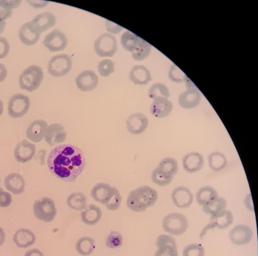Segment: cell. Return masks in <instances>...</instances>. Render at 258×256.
Wrapping results in <instances>:
<instances>
[{"label":"cell","mask_w":258,"mask_h":256,"mask_svg":"<svg viewBox=\"0 0 258 256\" xmlns=\"http://www.w3.org/2000/svg\"><path fill=\"white\" fill-rule=\"evenodd\" d=\"M67 133L64 126L60 123H52L47 128L45 140L51 146L63 142L67 138Z\"/></svg>","instance_id":"cell-17"},{"label":"cell","mask_w":258,"mask_h":256,"mask_svg":"<svg viewBox=\"0 0 258 256\" xmlns=\"http://www.w3.org/2000/svg\"><path fill=\"white\" fill-rule=\"evenodd\" d=\"M208 165L214 171H219L224 169L227 163L226 156L220 152H214L208 157Z\"/></svg>","instance_id":"cell-32"},{"label":"cell","mask_w":258,"mask_h":256,"mask_svg":"<svg viewBox=\"0 0 258 256\" xmlns=\"http://www.w3.org/2000/svg\"><path fill=\"white\" fill-rule=\"evenodd\" d=\"M158 249L154 256H178L176 240L171 235L161 234L156 241Z\"/></svg>","instance_id":"cell-12"},{"label":"cell","mask_w":258,"mask_h":256,"mask_svg":"<svg viewBox=\"0 0 258 256\" xmlns=\"http://www.w3.org/2000/svg\"><path fill=\"white\" fill-rule=\"evenodd\" d=\"M184 81H186L187 90L180 95L178 103L182 108L190 109L195 108L199 104L201 100V94L187 77Z\"/></svg>","instance_id":"cell-10"},{"label":"cell","mask_w":258,"mask_h":256,"mask_svg":"<svg viewBox=\"0 0 258 256\" xmlns=\"http://www.w3.org/2000/svg\"><path fill=\"white\" fill-rule=\"evenodd\" d=\"M148 124V118L142 113H133L126 120L127 131L130 134L135 135H139L143 134L147 128Z\"/></svg>","instance_id":"cell-13"},{"label":"cell","mask_w":258,"mask_h":256,"mask_svg":"<svg viewBox=\"0 0 258 256\" xmlns=\"http://www.w3.org/2000/svg\"><path fill=\"white\" fill-rule=\"evenodd\" d=\"M122 237L117 231H111L106 240V245L110 248H116L121 246Z\"/></svg>","instance_id":"cell-42"},{"label":"cell","mask_w":258,"mask_h":256,"mask_svg":"<svg viewBox=\"0 0 258 256\" xmlns=\"http://www.w3.org/2000/svg\"><path fill=\"white\" fill-rule=\"evenodd\" d=\"M173 108L172 103L167 98H159L153 100L150 111L156 117L165 118L170 114Z\"/></svg>","instance_id":"cell-21"},{"label":"cell","mask_w":258,"mask_h":256,"mask_svg":"<svg viewBox=\"0 0 258 256\" xmlns=\"http://www.w3.org/2000/svg\"><path fill=\"white\" fill-rule=\"evenodd\" d=\"M0 184H1V179H0ZM0 186H1V185H0ZM1 188H1V186H0V189H1Z\"/></svg>","instance_id":"cell-52"},{"label":"cell","mask_w":258,"mask_h":256,"mask_svg":"<svg viewBox=\"0 0 258 256\" xmlns=\"http://www.w3.org/2000/svg\"><path fill=\"white\" fill-rule=\"evenodd\" d=\"M91 195L93 200L104 205L110 211L118 209L122 200L116 187L103 182L96 184L91 190Z\"/></svg>","instance_id":"cell-3"},{"label":"cell","mask_w":258,"mask_h":256,"mask_svg":"<svg viewBox=\"0 0 258 256\" xmlns=\"http://www.w3.org/2000/svg\"><path fill=\"white\" fill-rule=\"evenodd\" d=\"M173 178L174 176L168 174L158 167L155 168L151 173L152 182L160 186H165L169 185Z\"/></svg>","instance_id":"cell-35"},{"label":"cell","mask_w":258,"mask_h":256,"mask_svg":"<svg viewBox=\"0 0 258 256\" xmlns=\"http://www.w3.org/2000/svg\"><path fill=\"white\" fill-rule=\"evenodd\" d=\"M10 44L4 37H0V59L6 57L10 51Z\"/></svg>","instance_id":"cell-45"},{"label":"cell","mask_w":258,"mask_h":256,"mask_svg":"<svg viewBox=\"0 0 258 256\" xmlns=\"http://www.w3.org/2000/svg\"><path fill=\"white\" fill-rule=\"evenodd\" d=\"M205 250L201 244H190L183 250L182 256H204Z\"/></svg>","instance_id":"cell-40"},{"label":"cell","mask_w":258,"mask_h":256,"mask_svg":"<svg viewBox=\"0 0 258 256\" xmlns=\"http://www.w3.org/2000/svg\"><path fill=\"white\" fill-rule=\"evenodd\" d=\"M98 70L101 76L108 77L114 72V62L111 59H105L99 63Z\"/></svg>","instance_id":"cell-41"},{"label":"cell","mask_w":258,"mask_h":256,"mask_svg":"<svg viewBox=\"0 0 258 256\" xmlns=\"http://www.w3.org/2000/svg\"><path fill=\"white\" fill-rule=\"evenodd\" d=\"M142 39L136 34L127 30L121 35L120 43L125 50L133 52L137 47Z\"/></svg>","instance_id":"cell-30"},{"label":"cell","mask_w":258,"mask_h":256,"mask_svg":"<svg viewBox=\"0 0 258 256\" xmlns=\"http://www.w3.org/2000/svg\"><path fill=\"white\" fill-rule=\"evenodd\" d=\"M47 123L42 119H37L32 121L28 127L26 135L27 138L34 143L43 140L45 136Z\"/></svg>","instance_id":"cell-23"},{"label":"cell","mask_w":258,"mask_h":256,"mask_svg":"<svg viewBox=\"0 0 258 256\" xmlns=\"http://www.w3.org/2000/svg\"><path fill=\"white\" fill-rule=\"evenodd\" d=\"M30 22L32 27L41 33L54 26L56 18L52 13L46 12L38 15Z\"/></svg>","instance_id":"cell-19"},{"label":"cell","mask_w":258,"mask_h":256,"mask_svg":"<svg viewBox=\"0 0 258 256\" xmlns=\"http://www.w3.org/2000/svg\"><path fill=\"white\" fill-rule=\"evenodd\" d=\"M4 111V104L3 101L0 99V116L2 115Z\"/></svg>","instance_id":"cell-51"},{"label":"cell","mask_w":258,"mask_h":256,"mask_svg":"<svg viewBox=\"0 0 258 256\" xmlns=\"http://www.w3.org/2000/svg\"><path fill=\"white\" fill-rule=\"evenodd\" d=\"M227 206L226 200L223 198L218 197L203 206L202 210L205 213L211 216L226 210Z\"/></svg>","instance_id":"cell-34"},{"label":"cell","mask_w":258,"mask_h":256,"mask_svg":"<svg viewBox=\"0 0 258 256\" xmlns=\"http://www.w3.org/2000/svg\"><path fill=\"white\" fill-rule=\"evenodd\" d=\"M30 106L29 97L22 93L13 95L8 104V113L12 118H18L25 115Z\"/></svg>","instance_id":"cell-9"},{"label":"cell","mask_w":258,"mask_h":256,"mask_svg":"<svg viewBox=\"0 0 258 256\" xmlns=\"http://www.w3.org/2000/svg\"><path fill=\"white\" fill-rule=\"evenodd\" d=\"M6 25V23L5 21L0 20V34L4 32Z\"/></svg>","instance_id":"cell-50"},{"label":"cell","mask_w":258,"mask_h":256,"mask_svg":"<svg viewBox=\"0 0 258 256\" xmlns=\"http://www.w3.org/2000/svg\"><path fill=\"white\" fill-rule=\"evenodd\" d=\"M35 153V145L26 140H23L16 145L14 150V157L17 162L25 163L30 161Z\"/></svg>","instance_id":"cell-18"},{"label":"cell","mask_w":258,"mask_h":256,"mask_svg":"<svg viewBox=\"0 0 258 256\" xmlns=\"http://www.w3.org/2000/svg\"><path fill=\"white\" fill-rule=\"evenodd\" d=\"M94 49L100 57H112L117 50L116 39L109 33H104L95 41Z\"/></svg>","instance_id":"cell-8"},{"label":"cell","mask_w":258,"mask_h":256,"mask_svg":"<svg viewBox=\"0 0 258 256\" xmlns=\"http://www.w3.org/2000/svg\"><path fill=\"white\" fill-rule=\"evenodd\" d=\"M47 163L51 173L66 182H73L84 169L86 162L83 151L76 146L62 144L49 153Z\"/></svg>","instance_id":"cell-1"},{"label":"cell","mask_w":258,"mask_h":256,"mask_svg":"<svg viewBox=\"0 0 258 256\" xmlns=\"http://www.w3.org/2000/svg\"><path fill=\"white\" fill-rule=\"evenodd\" d=\"M67 204L72 209L83 210L87 206V198L81 192L73 193L68 197Z\"/></svg>","instance_id":"cell-33"},{"label":"cell","mask_w":258,"mask_h":256,"mask_svg":"<svg viewBox=\"0 0 258 256\" xmlns=\"http://www.w3.org/2000/svg\"><path fill=\"white\" fill-rule=\"evenodd\" d=\"M33 212L36 218L45 222L52 221L56 215L55 202L47 197L41 198L34 203Z\"/></svg>","instance_id":"cell-6"},{"label":"cell","mask_w":258,"mask_h":256,"mask_svg":"<svg viewBox=\"0 0 258 256\" xmlns=\"http://www.w3.org/2000/svg\"><path fill=\"white\" fill-rule=\"evenodd\" d=\"M218 196L217 190L210 186L201 187L196 193V199L197 203L202 207L207 205Z\"/></svg>","instance_id":"cell-29"},{"label":"cell","mask_w":258,"mask_h":256,"mask_svg":"<svg viewBox=\"0 0 258 256\" xmlns=\"http://www.w3.org/2000/svg\"><path fill=\"white\" fill-rule=\"evenodd\" d=\"M157 167L174 176L178 170V162L172 157H166L163 159Z\"/></svg>","instance_id":"cell-39"},{"label":"cell","mask_w":258,"mask_h":256,"mask_svg":"<svg viewBox=\"0 0 258 256\" xmlns=\"http://www.w3.org/2000/svg\"><path fill=\"white\" fill-rule=\"evenodd\" d=\"M36 237L31 230L20 228L16 231L13 237V240L19 248H27L32 245Z\"/></svg>","instance_id":"cell-28"},{"label":"cell","mask_w":258,"mask_h":256,"mask_svg":"<svg viewBox=\"0 0 258 256\" xmlns=\"http://www.w3.org/2000/svg\"><path fill=\"white\" fill-rule=\"evenodd\" d=\"M40 33L36 31L28 22L23 24L19 31L21 41L25 45L31 46L35 44L39 40Z\"/></svg>","instance_id":"cell-27"},{"label":"cell","mask_w":258,"mask_h":256,"mask_svg":"<svg viewBox=\"0 0 258 256\" xmlns=\"http://www.w3.org/2000/svg\"><path fill=\"white\" fill-rule=\"evenodd\" d=\"M253 236L252 229L245 225H238L229 233L230 241L235 245H242L248 243Z\"/></svg>","instance_id":"cell-14"},{"label":"cell","mask_w":258,"mask_h":256,"mask_svg":"<svg viewBox=\"0 0 258 256\" xmlns=\"http://www.w3.org/2000/svg\"><path fill=\"white\" fill-rule=\"evenodd\" d=\"M204 164L203 156L196 152L189 153L182 159L183 169L189 173H194L199 171Z\"/></svg>","instance_id":"cell-20"},{"label":"cell","mask_w":258,"mask_h":256,"mask_svg":"<svg viewBox=\"0 0 258 256\" xmlns=\"http://www.w3.org/2000/svg\"><path fill=\"white\" fill-rule=\"evenodd\" d=\"M98 81V77L94 71L85 70L77 76L75 82L79 90L83 92H88L96 88Z\"/></svg>","instance_id":"cell-15"},{"label":"cell","mask_w":258,"mask_h":256,"mask_svg":"<svg viewBox=\"0 0 258 256\" xmlns=\"http://www.w3.org/2000/svg\"><path fill=\"white\" fill-rule=\"evenodd\" d=\"M171 199L175 206L179 208L185 209L192 204L194 196L187 187L179 186L172 191Z\"/></svg>","instance_id":"cell-16"},{"label":"cell","mask_w":258,"mask_h":256,"mask_svg":"<svg viewBox=\"0 0 258 256\" xmlns=\"http://www.w3.org/2000/svg\"><path fill=\"white\" fill-rule=\"evenodd\" d=\"M234 217L231 211L224 210L211 216L210 223L206 228H217L220 230L226 229L233 222Z\"/></svg>","instance_id":"cell-22"},{"label":"cell","mask_w":258,"mask_h":256,"mask_svg":"<svg viewBox=\"0 0 258 256\" xmlns=\"http://www.w3.org/2000/svg\"><path fill=\"white\" fill-rule=\"evenodd\" d=\"M24 256H44V255L40 250L34 248L27 251Z\"/></svg>","instance_id":"cell-47"},{"label":"cell","mask_w":258,"mask_h":256,"mask_svg":"<svg viewBox=\"0 0 258 256\" xmlns=\"http://www.w3.org/2000/svg\"><path fill=\"white\" fill-rule=\"evenodd\" d=\"M42 69L38 65H33L27 67L19 78V86L21 89L32 92L37 89L43 79Z\"/></svg>","instance_id":"cell-4"},{"label":"cell","mask_w":258,"mask_h":256,"mask_svg":"<svg viewBox=\"0 0 258 256\" xmlns=\"http://www.w3.org/2000/svg\"><path fill=\"white\" fill-rule=\"evenodd\" d=\"M28 3L35 8H41L44 7L47 4V1H29Z\"/></svg>","instance_id":"cell-46"},{"label":"cell","mask_w":258,"mask_h":256,"mask_svg":"<svg viewBox=\"0 0 258 256\" xmlns=\"http://www.w3.org/2000/svg\"><path fill=\"white\" fill-rule=\"evenodd\" d=\"M72 67L71 57L67 54H61L51 58L48 63L47 70L51 76L61 77L66 75Z\"/></svg>","instance_id":"cell-7"},{"label":"cell","mask_w":258,"mask_h":256,"mask_svg":"<svg viewBox=\"0 0 258 256\" xmlns=\"http://www.w3.org/2000/svg\"><path fill=\"white\" fill-rule=\"evenodd\" d=\"M12 202V196L8 192L0 189V207L6 208L9 206Z\"/></svg>","instance_id":"cell-44"},{"label":"cell","mask_w":258,"mask_h":256,"mask_svg":"<svg viewBox=\"0 0 258 256\" xmlns=\"http://www.w3.org/2000/svg\"><path fill=\"white\" fill-rule=\"evenodd\" d=\"M151 48V45L146 40L142 39L137 47L132 52V57L135 60H143L150 55Z\"/></svg>","instance_id":"cell-36"},{"label":"cell","mask_w":258,"mask_h":256,"mask_svg":"<svg viewBox=\"0 0 258 256\" xmlns=\"http://www.w3.org/2000/svg\"><path fill=\"white\" fill-rule=\"evenodd\" d=\"M188 227V222L183 214L172 212L166 215L162 220L164 231L170 234L180 236L184 233Z\"/></svg>","instance_id":"cell-5"},{"label":"cell","mask_w":258,"mask_h":256,"mask_svg":"<svg viewBox=\"0 0 258 256\" xmlns=\"http://www.w3.org/2000/svg\"><path fill=\"white\" fill-rule=\"evenodd\" d=\"M172 66L170 69L169 73V77L170 79L174 82H180L183 80H185L186 78V75L184 74L182 75L183 73L178 68V67L175 65Z\"/></svg>","instance_id":"cell-43"},{"label":"cell","mask_w":258,"mask_h":256,"mask_svg":"<svg viewBox=\"0 0 258 256\" xmlns=\"http://www.w3.org/2000/svg\"><path fill=\"white\" fill-rule=\"evenodd\" d=\"M6 238V234L2 228L0 227V246H1L5 242Z\"/></svg>","instance_id":"cell-49"},{"label":"cell","mask_w":258,"mask_h":256,"mask_svg":"<svg viewBox=\"0 0 258 256\" xmlns=\"http://www.w3.org/2000/svg\"><path fill=\"white\" fill-rule=\"evenodd\" d=\"M149 97L153 100L159 98H167L170 96L168 88L163 84L158 83L153 85L148 92Z\"/></svg>","instance_id":"cell-38"},{"label":"cell","mask_w":258,"mask_h":256,"mask_svg":"<svg viewBox=\"0 0 258 256\" xmlns=\"http://www.w3.org/2000/svg\"><path fill=\"white\" fill-rule=\"evenodd\" d=\"M130 79L136 85H144L152 80L150 72L145 66L136 65L129 74Z\"/></svg>","instance_id":"cell-26"},{"label":"cell","mask_w":258,"mask_h":256,"mask_svg":"<svg viewBox=\"0 0 258 256\" xmlns=\"http://www.w3.org/2000/svg\"><path fill=\"white\" fill-rule=\"evenodd\" d=\"M158 198V192L155 188L148 185H143L130 191L126 204L131 211L142 212L154 206Z\"/></svg>","instance_id":"cell-2"},{"label":"cell","mask_w":258,"mask_h":256,"mask_svg":"<svg viewBox=\"0 0 258 256\" xmlns=\"http://www.w3.org/2000/svg\"><path fill=\"white\" fill-rule=\"evenodd\" d=\"M102 212L100 208L94 204H90L81 212L82 221L88 225H94L101 220Z\"/></svg>","instance_id":"cell-25"},{"label":"cell","mask_w":258,"mask_h":256,"mask_svg":"<svg viewBox=\"0 0 258 256\" xmlns=\"http://www.w3.org/2000/svg\"><path fill=\"white\" fill-rule=\"evenodd\" d=\"M6 188L14 195H20L24 191L25 182L23 176L18 173H11L4 179Z\"/></svg>","instance_id":"cell-24"},{"label":"cell","mask_w":258,"mask_h":256,"mask_svg":"<svg viewBox=\"0 0 258 256\" xmlns=\"http://www.w3.org/2000/svg\"><path fill=\"white\" fill-rule=\"evenodd\" d=\"M20 1H0V20L5 21L10 18L13 9L20 4Z\"/></svg>","instance_id":"cell-37"},{"label":"cell","mask_w":258,"mask_h":256,"mask_svg":"<svg viewBox=\"0 0 258 256\" xmlns=\"http://www.w3.org/2000/svg\"><path fill=\"white\" fill-rule=\"evenodd\" d=\"M68 43L64 33L58 29L53 30L45 37L43 44L50 52H57L64 50Z\"/></svg>","instance_id":"cell-11"},{"label":"cell","mask_w":258,"mask_h":256,"mask_svg":"<svg viewBox=\"0 0 258 256\" xmlns=\"http://www.w3.org/2000/svg\"><path fill=\"white\" fill-rule=\"evenodd\" d=\"M95 248L94 240L89 236L80 238L76 243V249L83 256L90 255Z\"/></svg>","instance_id":"cell-31"},{"label":"cell","mask_w":258,"mask_h":256,"mask_svg":"<svg viewBox=\"0 0 258 256\" xmlns=\"http://www.w3.org/2000/svg\"><path fill=\"white\" fill-rule=\"evenodd\" d=\"M8 71L6 66L4 64L0 63V83L5 80Z\"/></svg>","instance_id":"cell-48"}]
</instances>
